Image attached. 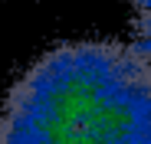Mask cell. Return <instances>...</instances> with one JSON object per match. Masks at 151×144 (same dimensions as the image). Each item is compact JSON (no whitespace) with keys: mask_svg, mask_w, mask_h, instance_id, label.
Listing matches in <instances>:
<instances>
[{"mask_svg":"<svg viewBox=\"0 0 151 144\" xmlns=\"http://www.w3.org/2000/svg\"><path fill=\"white\" fill-rule=\"evenodd\" d=\"M0 144H151V69L112 39L63 43L7 92Z\"/></svg>","mask_w":151,"mask_h":144,"instance_id":"1","label":"cell"},{"mask_svg":"<svg viewBox=\"0 0 151 144\" xmlns=\"http://www.w3.org/2000/svg\"><path fill=\"white\" fill-rule=\"evenodd\" d=\"M132 4V53L151 69V0H128Z\"/></svg>","mask_w":151,"mask_h":144,"instance_id":"2","label":"cell"}]
</instances>
